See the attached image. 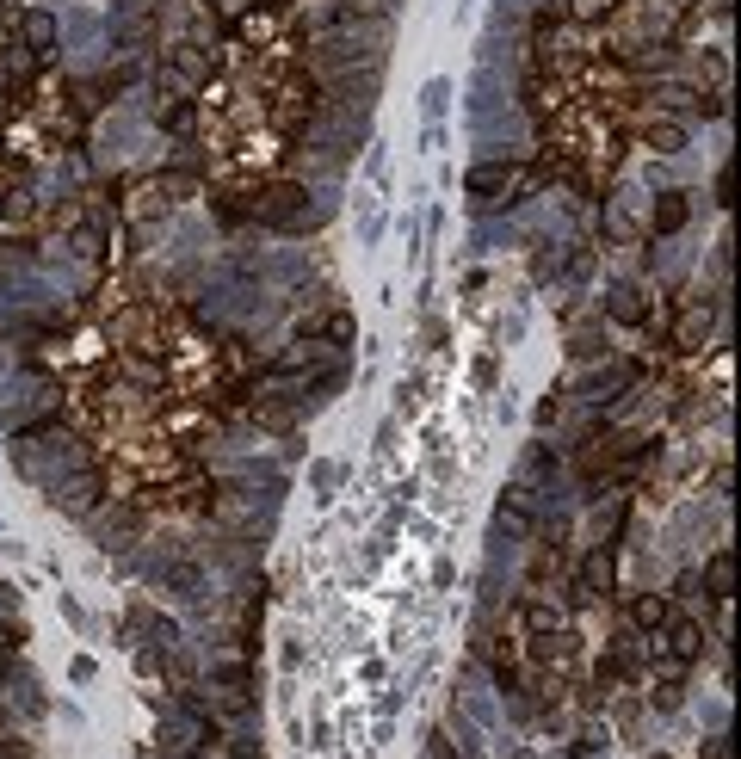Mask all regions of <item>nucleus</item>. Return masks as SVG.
<instances>
[{
    "label": "nucleus",
    "mask_w": 741,
    "mask_h": 759,
    "mask_svg": "<svg viewBox=\"0 0 741 759\" xmlns=\"http://www.w3.org/2000/svg\"><path fill=\"white\" fill-rule=\"evenodd\" d=\"M247 216H254V223H272V229H303L309 192L297 186V179H272V186H260L254 198H247Z\"/></svg>",
    "instance_id": "1"
},
{
    "label": "nucleus",
    "mask_w": 741,
    "mask_h": 759,
    "mask_svg": "<svg viewBox=\"0 0 741 759\" xmlns=\"http://www.w3.org/2000/svg\"><path fill=\"white\" fill-rule=\"evenodd\" d=\"M513 186H525V173H519L513 161H482V167H470V179H464L470 204H501Z\"/></svg>",
    "instance_id": "2"
},
{
    "label": "nucleus",
    "mask_w": 741,
    "mask_h": 759,
    "mask_svg": "<svg viewBox=\"0 0 741 759\" xmlns=\"http://www.w3.org/2000/svg\"><path fill=\"white\" fill-rule=\"evenodd\" d=\"M167 75L180 81V87H204V81H210V56H204L198 44H173V56H167Z\"/></svg>",
    "instance_id": "3"
},
{
    "label": "nucleus",
    "mask_w": 741,
    "mask_h": 759,
    "mask_svg": "<svg viewBox=\"0 0 741 759\" xmlns=\"http://www.w3.org/2000/svg\"><path fill=\"white\" fill-rule=\"evenodd\" d=\"M661 630H667V648H674V661H680V667H692V661L704 655V630H698L692 618H667Z\"/></svg>",
    "instance_id": "4"
},
{
    "label": "nucleus",
    "mask_w": 741,
    "mask_h": 759,
    "mask_svg": "<svg viewBox=\"0 0 741 759\" xmlns=\"http://www.w3.org/2000/svg\"><path fill=\"white\" fill-rule=\"evenodd\" d=\"M612 574H618V550H612V544H599V550L581 556V581H587L593 593H606V587H612Z\"/></svg>",
    "instance_id": "5"
},
{
    "label": "nucleus",
    "mask_w": 741,
    "mask_h": 759,
    "mask_svg": "<svg viewBox=\"0 0 741 759\" xmlns=\"http://www.w3.org/2000/svg\"><path fill=\"white\" fill-rule=\"evenodd\" d=\"M19 38H25L31 50H50V44H56V19H50L44 7H25V13H19Z\"/></svg>",
    "instance_id": "6"
},
{
    "label": "nucleus",
    "mask_w": 741,
    "mask_h": 759,
    "mask_svg": "<svg viewBox=\"0 0 741 759\" xmlns=\"http://www.w3.org/2000/svg\"><path fill=\"white\" fill-rule=\"evenodd\" d=\"M667 618H674V611H667V599H661V593H643V599H630V624H637V630H661Z\"/></svg>",
    "instance_id": "7"
},
{
    "label": "nucleus",
    "mask_w": 741,
    "mask_h": 759,
    "mask_svg": "<svg viewBox=\"0 0 741 759\" xmlns=\"http://www.w3.org/2000/svg\"><path fill=\"white\" fill-rule=\"evenodd\" d=\"M686 229V198L680 192H661L655 198V235H680Z\"/></svg>",
    "instance_id": "8"
},
{
    "label": "nucleus",
    "mask_w": 741,
    "mask_h": 759,
    "mask_svg": "<svg viewBox=\"0 0 741 759\" xmlns=\"http://www.w3.org/2000/svg\"><path fill=\"white\" fill-rule=\"evenodd\" d=\"M729 574H735V562H729V550H717V556H711V568H704V593H711L717 605H723V599H729V587H735Z\"/></svg>",
    "instance_id": "9"
},
{
    "label": "nucleus",
    "mask_w": 741,
    "mask_h": 759,
    "mask_svg": "<svg viewBox=\"0 0 741 759\" xmlns=\"http://www.w3.org/2000/svg\"><path fill=\"white\" fill-rule=\"evenodd\" d=\"M161 124H167V130H180V136H192V130H198V112H192V99L180 93L173 105H161Z\"/></svg>",
    "instance_id": "10"
},
{
    "label": "nucleus",
    "mask_w": 741,
    "mask_h": 759,
    "mask_svg": "<svg viewBox=\"0 0 741 759\" xmlns=\"http://www.w3.org/2000/svg\"><path fill=\"white\" fill-rule=\"evenodd\" d=\"M606 309H612L618 321H643V297H637V291H612Z\"/></svg>",
    "instance_id": "11"
},
{
    "label": "nucleus",
    "mask_w": 741,
    "mask_h": 759,
    "mask_svg": "<svg viewBox=\"0 0 741 759\" xmlns=\"http://www.w3.org/2000/svg\"><path fill=\"white\" fill-rule=\"evenodd\" d=\"M328 346H352V315H328Z\"/></svg>",
    "instance_id": "12"
},
{
    "label": "nucleus",
    "mask_w": 741,
    "mask_h": 759,
    "mask_svg": "<svg viewBox=\"0 0 741 759\" xmlns=\"http://www.w3.org/2000/svg\"><path fill=\"white\" fill-rule=\"evenodd\" d=\"M93 500H99L93 476H81V488H62V506H93Z\"/></svg>",
    "instance_id": "13"
},
{
    "label": "nucleus",
    "mask_w": 741,
    "mask_h": 759,
    "mask_svg": "<svg viewBox=\"0 0 741 759\" xmlns=\"http://www.w3.org/2000/svg\"><path fill=\"white\" fill-rule=\"evenodd\" d=\"M649 142H655V149H680L686 130H680V124H655V130H649Z\"/></svg>",
    "instance_id": "14"
},
{
    "label": "nucleus",
    "mask_w": 741,
    "mask_h": 759,
    "mask_svg": "<svg viewBox=\"0 0 741 759\" xmlns=\"http://www.w3.org/2000/svg\"><path fill=\"white\" fill-rule=\"evenodd\" d=\"M445 99H451V81H433L427 87V112H445Z\"/></svg>",
    "instance_id": "15"
},
{
    "label": "nucleus",
    "mask_w": 741,
    "mask_h": 759,
    "mask_svg": "<svg viewBox=\"0 0 741 759\" xmlns=\"http://www.w3.org/2000/svg\"><path fill=\"white\" fill-rule=\"evenodd\" d=\"M525 618H532V630H544V636L556 630V611H544V605H532V611H525Z\"/></svg>",
    "instance_id": "16"
},
{
    "label": "nucleus",
    "mask_w": 741,
    "mask_h": 759,
    "mask_svg": "<svg viewBox=\"0 0 741 759\" xmlns=\"http://www.w3.org/2000/svg\"><path fill=\"white\" fill-rule=\"evenodd\" d=\"M655 704H661V710H674V704H680V685H674V679L655 685Z\"/></svg>",
    "instance_id": "17"
},
{
    "label": "nucleus",
    "mask_w": 741,
    "mask_h": 759,
    "mask_svg": "<svg viewBox=\"0 0 741 759\" xmlns=\"http://www.w3.org/2000/svg\"><path fill=\"white\" fill-rule=\"evenodd\" d=\"M562 414V395H544V402H538V426H550Z\"/></svg>",
    "instance_id": "18"
},
{
    "label": "nucleus",
    "mask_w": 741,
    "mask_h": 759,
    "mask_svg": "<svg viewBox=\"0 0 741 759\" xmlns=\"http://www.w3.org/2000/svg\"><path fill=\"white\" fill-rule=\"evenodd\" d=\"M7 216H31V192H7Z\"/></svg>",
    "instance_id": "19"
},
{
    "label": "nucleus",
    "mask_w": 741,
    "mask_h": 759,
    "mask_svg": "<svg viewBox=\"0 0 741 759\" xmlns=\"http://www.w3.org/2000/svg\"><path fill=\"white\" fill-rule=\"evenodd\" d=\"M0 648H19V624H7V618H0Z\"/></svg>",
    "instance_id": "20"
},
{
    "label": "nucleus",
    "mask_w": 741,
    "mask_h": 759,
    "mask_svg": "<svg viewBox=\"0 0 741 759\" xmlns=\"http://www.w3.org/2000/svg\"><path fill=\"white\" fill-rule=\"evenodd\" d=\"M704 759H729V741H704Z\"/></svg>",
    "instance_id": "21"
},
{
    "label": "nucleus",
    "mask_w": 741,
    "mask_h": 759,
    "mask_svg": "<svg viewBox=\"0 0 741 759\" xmlns=\"http://www.w3.org/2000/svg\"><path fill=\"white\" fill-rule=\"evenodd\" d=\"M0 759H31V753H19V747H7V753H0Z\"/></svg>",
    "instance_id": "22"
},
{
    "label": "nucleus",
    "mask_w": 741,
    "mask_h": 759,
    "mask_svg": "<svg viewBox=\"0 0 741 759\" xmlns=\"http://www.w3.org/2000/svg\"><path fill=\"white\" fill-rule=\"evenodd\" d=\"M464 7H470V0H464Z\"/></svg>",
    "instance_id": "23"
}]
</instances>
